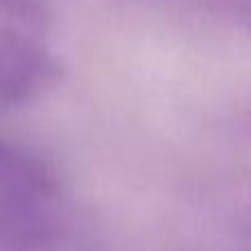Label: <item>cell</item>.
I'll use <instances>...</instances> for the list:
<instances>
[{"mask_svg":"<svg viewBox=\"0 0 251 251\" xmlns=\"http://www.w3.org/2000/svg\"><path fill=\"white\" fill-rule=\"evenodd\" d=\"M0 251H77V227L57 176L7 139H0Z\"/></svg>","mask_w":251,"mask_h":251,"instance_id":"cell-1","label":"cell"},{"mask_svg":"<svg viewBox=\"0 0 251 251\" xmlns=\"http://www.w3.org/2000/svg\"><path fill=\"white\" fill-rule=\"evenodd\" d=\"M57 77V64L20 33L0 31V110L26 104Z\"/></svg>","mask_w":251,"mask_h":251,"instance_id":"cell-2","label":"cell"},{"mask_svg":"<svg viewBox=\"0 0 251 251\" xmlns=\"http://www.w3.org/2000/svg\"><path fill=\"white\" fill-rule=\"evenodd\" d=\"M0 13L25 25L42 26L49 22V2L47 0H0Z\"/></svg>","mask_w":251,"mask_h":251,"instance_id":"cell-3","label":"cell"},{"mask_svg":"<svg viewBox=\"0 0 251 251\" xmlns=\"http://www.w3.org/2000/svg\"><path fill=\"white\" fill-rule=\"evenodd\" d=\"M227 4H229L231 9H234L238 16L247 18V20L251 22V0H225Z\"/></svg>","mask_w":251,"mask_h":251,"instance_id":"cell-4","label":"cell"}]
</instances>
